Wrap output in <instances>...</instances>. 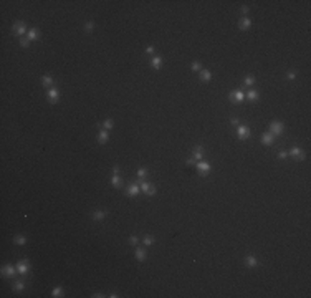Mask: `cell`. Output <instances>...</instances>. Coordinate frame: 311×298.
Returning <instances> with one entry per match:
<instances>
[{
	"label": "cell",
	"mask_w": 311,
	"mask_h": 298,
	"mask_svg": "<svg viewBox=\"0 0 311 298\" xmlns=\"http://www.w3.org/2000/svg\"><path fill=\"white\" fill-rule=\"evenodd\" d=\"M270 129H271V134H273V136H278V134L283 132V124L278 123V121H275V123H271Z\"/></svg>",
	"instance_id": "6da1fadb"
},
{
	"label": "cell",
	"mask_w": 311,
	"mask_h": 298,
	"mask_svg": "<svg viewBox=\"0 0 311 298\" xmlns=\"http://www.w3.org/2000/svg\"><path fill=\"white\" fill-rule=\"evenodd\" d=\"M28 268H30V267H28V262H26V260H22V262H18V265H17V270H18L22 275H26V273H28Z\"/></svg>",
	"instance_id": "7a4b0ae2"
},
{
	"label": "cell",
	"mask_w": 311,
	"mask_h": 298,
	"mask_svg": "<svg viewBox=\"0 0 311 298\" xmlns=\"http://www.w3.org/2000/svg\"><path fill=\"white\" fill-rule=\"evenodd\" d=\"M230 99L232 101H237V103H242L245 99V94L242 91H232L230 93Z\"/></svg>",
	"instance_id": "3957f363"
},
{
	"label": "cell",
	"mask_w": 311,
	"mask_h": 298,
	"mask_svg": "<svg viewBox=\"0 0 311 298\" xmlns=\"http://www.w3.org/2000/svg\"><path fill=\"white\" fill-rule=\"evenodd\" d=\"M248 134H250V129H248L247 126H240V128H238V138L240 139L248 138Z\"/></svg>",
	"instance_id": "277c9868"
},
{
	"label": "cell",
	"mask_w": 311,
	"mask_h": 298,
	"mask_svg": "<svg viewBox=\"0 0 311 298\" xmlns=\"http://www.w3.org/2000/svg\"><path fill=\"white\" fill-rule=\"evenodd\" d=\"M139 191H141V187L138 184H131L127 187V195H138Z\"/></svg>",
	"instance_id": "5b68a950"
},
{
	"label": "cell",
	"mask_w": 311,
	"mask_h": 298,
	"mask_svg": "<svg viewBox=\"0 0 311 298\" xmlns=\"http://www.w3.org/2000/svg\"><path fill=\"white\" fill-rule=\"evenodd\" d=\"M273 139H275V136H273L271 132H266V134H263V136H262V143H263V144H266V146H270L271 143H273Z\"/></svg>",
	"instance_id": "8992f818"
},
{
	"label": "cell",
	"mask_w": 311,
	"mask_h": 298,
	"mask_svg": "<svg viewBox=\"0 0 311 298\" xmlns=\"http://www.w3.org/2000/svg\"><path fill=\"white\" fill-rule=\"evenodd\" d=\"M15 33H17V35H20V37H22V35H25V33H26L25 23H22V22H20V23H17V25H15Z\"/></svg>",
	"instance_id": "52a82bcc"
},
{
	"label": "cell",
	"mask_w": 311,
	"mask_h": 298,
	"mask_svg": "<svg viewBox=\"0 0 311 298\" xmlns=\"http://www.w3.org/2000/svg\"><path fill=\"white\" fill-rule=\"evenodd\" d=\"M290 154H291V156H295L296 159H303V157H304V156H303V152H301V149H299L298 146H295V147H291Z\"/></svg>",
	"instance_id": "ba28073f"
},
{
	"label": "cell",
	"mask_w": 311,
	"mask_h": 298,
	"mask_svg": "<svg viewBox=\"0 0 311 298\" xmlns=\"http://www.w3.org/2000/svg\"><path fill=\"white\" fill-rule=\"evenodd\" d=\"M197 169L202 172V174H205V172L210 171V164H209V162H197Z\"/></svg>",
	"instance_id": "9c48e42d"
},
{
	"label": "cell",
	"mask_w": 311,
	"mask_h": 298,
	"mask_svg": "<svg viewBox=\"0 0 311 298\" xmlns=\"http://www.w3.org/2000/svg\"><path fill=\"white\" fill-rule=\"evenodd\" d=\"M46 96H48V101H51V103H55V101L58 99V91H56V90H48V93H46Z\"/></svg>",
	"instance_id": "30bf717a"
},
{
	"label": "cell",
	"mask_w": 311,
	"mask_h": 298,
	"mask_svg": "<svg viewBox=\"0 0 311 298\" xmlns=\"http://www.w3.org/2000/svg\"><path fill=\"white\" fill-rule=\"evenodd\" d=\"M200 79H202V81H210L212 73L209 71V70H202V71H200Z\"/></svg>",
	"instance_id": "8fae6325"
},
{
	"label": "cell",
	"mask_w": 311,
	"mask_h": 298,
	"mask_svg": "<svg viewBox=\"0 0 311 298\" xmlns=\"http://www.w3.org/2000/svg\"><path fill=\"white\" fill-rule=\"evenodd\" d=\"M13 273H15V267H13V265H5V267H3V275L12 277Z\"/></svg>",
	"instance_id": "7c38bea8"
},
{
	"label": "cell",
	"mask_w": 311,
	"mask_h": 298,
	"mask_svg": "<svg viewBox=\"0 0 311 298\" xmlns=\"http://www.w3.org/2000/svg\"><path fill=\"white\" fill-rule=\"evenodd\" d=\"M136 258H138L139 262H144L146 260V252L142 250V248H138V250H136Z\"/></svg>",
	"instance_id": "4fadbf2b"
},
{
	"label": "cell",
	"mask_w": 311,
	"mask_h": 298,
	"mask_svg": "<svg viewBox=\"0 0 311 298\" xmlns=\"http://www.w3.org/2000/svg\"><path fill=\"white\" fill-rule=\"evenodd\" d=\"M194 159H195V161L202 159V146H197V147L194 149Z\"/></svg>",
	"instance_id": "5bb4252c"
},
{
	"label": "cell",
	"mask_w": 311,
	"mask_h": 298,
	"mask_svg": "<svg viewBox=\"0 0 311 298\" xmlns=\"http://www.w3.org/2000/svg\"><path fill=\"white\" fill-rule=\"evenodd\" d=\"M245 262H247V265H248V267H257V263H258V262H257V258L253 257V255H248Z\"/></svg>",
	"instance_id": "9a60e30c"
},
{
	"label": "cell",
	"mask_w": 311,
	"mask_h": 298,
	"mask_svg": "<svg viewBox=\"0 0 311 298\" xmlns=\"http://www.w3.org/2000/svg\"><path fill=\"white\" fill-rule=\"evenodd\" d=\"M161 61H162V60H161V56H154V58H152V61H151L152 68L159 70V68H161Z\"/></svg>",
	"instance_id": "2e32d148"
},
{
	"label": "cell",
	"mask_w": 311,
	"mask_h": 298,
	"mask_svg": "<svg viewBox=\"0 0 311 298\" xmlns=\"http://www.w3.org/2000/svg\"><path fill=\"white\" fill-rule=\"evenodd\" d=\"M104 217H106V212H103V210H96L93 214V219H94V220H103Z\"/></svg>",
	"instance_id": "e0dca14e"
},
{
	"label": "cell",
	"mask_w": 311,
	"mask_h": 298,
	"mask_svg": "<svg viewBox=\"0 0 311 298\" xmlns=\"http://www.w3.org/2000/svg\"><path fill=\"white\" fill-rule=\"evenodd\" d=\"M245 98H248L250 101H257L258 99V91H248L245 94Z\"/></svg>",
	"instance_id": "ac0fdd59"
},
{
	"label": "cell",
	"mask_w": 311,
	"mask_h": 298,
	"mask_svg": "<svg viewBox=\"0 0 311 298\" xmlns=\"http://www.w3.org/2000/svg\"><path fill=\"white\" fill-rule=\"evenodd\" d=\"M37 38H38V30L37 28L28 30V40H37Z\"/></svg>",
	"instance_id": "d6986e66"
},
{
	"label": "cell",
	"mask_w": 311,
	"mask_h": 298,
	"mask_svg": "<svg viewBox=\"0 0 311 298\" xmlns=\"http://www.w3.org/2000/svg\"><path fill=\"white\" fill-rule=\"evenodd\" d=\"M250 25H251L250 18H243L242 22H240V28H242V30H247V28H250Z\"/></svg>",
	"instance_id": "ffe728a7"
},
{
	"label": "cell",
	"mask_w": 311,
	"mask_h": 298,
	"mask_svg": "<svg viewBox=\"0 0 311 298\" xmlns=\"http://www.w3.org/2000/svg\"><path fill=\"white\" fill-rule=\"evenodd\" d=\"M98 141L101 143V144H104L106 141H108V132L106 131H101L99 132V136H98Z\"/></svg>",
	"instance_id": "44dd1931"
},
{
	"label": "cell",
	"mask_w": 311,
	"mask_h": 298,
	"mask_svg": "<svg viewBox=\"0 0 311 298\" xmlns=\"http://www.w3.org/2000/svg\"><path fill=\"white\" fill-rule=\"evenodd\" d=\"M111 182H112V185H114V187H119V185H121V179H119L118 174H114V176H112Z\"/></svg>",
	"instance_id": "7402d4cb"
},
{
	"label": "cell",
	"mask_w": 311,
	"mask_h": 298,
	"mask_svg": "<svg viewBox=\"0 0 311 298\" xmlns=\"http://www.w3.org/2000/svg\"><path fill=\"white\" fill-rule=\"evenodd\" d=\"M15 244H17V245H25L26 244V238L23 237V235H18V237L15 238Z\"/></svg>",
	"instance_id": "603a6c76"
},
{
	"label": "cell",
	"mask_w": 311,
	"mask_h": 298,
	"mask_svg": "<svg viewBox=\"0 0 311 298\" xmlns=\"http://www.w3.org/2000/svg\"><path fill=\"white\" fill-rule=\"evenodd\" d=\"M41 81H43V85H45V86H50V85L53 83L51 76H43V79H41Z\"/></svg>",
	"instance_id": "cb8c5ba5"
},
{
	"label": "cell",
	"mask_w": 311,
	"mask_h": 298,
	"mask_svg": "<svg viewBox=\"0 0 311 298\" xmlns=\"http://www.w3.org/2000/svg\"><path fill=\"white\" fill-rule=\"evenodd\" d=\"M253 83H255V78H253V76H247V78H245V85L251 86Z\"/></svg>",
	"instance_id": "d4e9b609"
},
{
	"label": "cell",
	"mask_w": 311,
	"mask_h": 298,
	"mask_svg": "<svg viewBox=\"0 0 311 298\" xmlns=\"http://www.w3.org/2000/svg\"><path fill=\"white\" fill-rule=\"evenodd\" d=\"M85 28H86V32H88V33H91V32H93V28H94V23H93V22H88Z\"/></svg>",
	"instance_id": "484cf974"
},
{
	"label": "cell",
	"mask_w": 311,
	"mask_h": 298,
	"mask_svg": "<svg viewBox=\"0 0 311 298\" xmlns=\"http://www.w3.org/2000/svg\"><path fill=\"white\" fill-rule=\"evenodd\" d=\"M103 126H104L106 129H111L112 128V119H106L104 123H103Z\"/></svg>",
	"instance_id": "4316f807"
},
{
	"label": "cell",
	"mask_w": 311,
	"mask_h": 298,
	"mask_svg": "<svg viewBox=\"0 0 311 298\" xmlns=\"http://www.w3.org/2000/svg\"><path fill=\"white\" fill-rule=\"evenodd\" d=\"M13 288H15V290H17V291H20V290H23V288H25V285L22 283V282H17V283H15V286H13Z\"/></svg>",
	"instance_id": "83f0119b"
},
{
	"label": "cell",
	"mask_w": 311,
	"mask_h": 298,
	"mask_svg": "<svg viewBox=\"0 0 311 298\" xmlns=\"http://www.w3.org/2000/svg\"><path fill=\"white\" fill-rule=\"evenodd\" d=\"M61 293H63V290H61V288H55V290H53V297L58 298V297H61Z\"/></svg>",
	"instance_id": "f1b7e54d"
},
{
	"label": "cell",
	"mask_w": 311,
	"mask_h": 298,
	"mask_svg": "<svg viewBox=\"0 0 311 298\" xmlns=\"http://www.w3.org/2000/svg\"><path fill=\"white\" fill-rule=\"evenodd\" d=\"M141 189H142V192H147L149 191V187H151V184H147V182H142V184L139 185Z\"/></svg>",
	"instance_id": "f546056e"
},
{
	"label": "cell",
	"mask_w": 311,
	"mask_h": 298,
	"mask_svg": "<svg viewBox=\"0 0 311 298\" xmlns=\"http://www.w3.org/2000/svg\"><path fill=\"white\" fill-rule=\"evenodd\" d=\"M192 70H194V71H200V63L194 61V63H192Z\"/></svg>",
	"instance_id": "4dcf8cb0"
},
{
	"label": "cell",
	"mask_w": 311,
	"mask_h": 298,
	"mask_svg": "<svg viewBox=\"0 0 311 298\" xmlns=\"http://www.w3.org/2000/svg\"><path fill=\"white\" fill-rule=\"evenodd\" d=\"M152 242H154V238L149 237V235H147V237L144 238V245H152Z\"/></svg>",
	"instance_id": "1f68e13d"
},
{
	"label": "cell",
	"mask_w": 311,
	"mask_h": 298,
	"mask_svg": "<svg viewBox=\"0 0 311 298\" xmlns=\"http://www.w3.org/2000/svg\"><path fill=\"white\" fill-rule=\"evenodd\" d=\"M20 45H22V46H28V45H30V40H28V38H22V40H20Z\"/></svg>",
	"instance_id": "d6a6232c"
},
{
	"label": "cell",
	"mask_w": 311,
	"mask_h": 298,
	"mask_svg": "<svg viewBox=\"0 0 311 298\" xmlns=\"http://www.w3.org/2000/svg\"><path fill=\"white\" fill-rule=\"evenodd\" d=\"M146 194H147V195H154V194H156V187H152V185H151V187H149V191L146 192Z\"/></svg>",
	"instance_id": "836d02e7"
},
{
	"label": "cell",
	"mask_w": 311,
	"mask_h": 298,
	"mask_svg": "<svg viewBox=\"0 0 311 298\" xmlns=\"http://www.w3.org/2000/svg\"><path fill=\"white\" fill-rule=\"evenodd\" d=\"M129 244H131V245H136V244H138V237H136V235H132V237L129 238Z\"/></svg>",
	"instance_id": "e575fe53"
},
{
	"label": "cell",
	"mask_w": 311,
	"mask_h": 298,
	"mask_svg": "<svg viewBox=\"0 0 311 298\" xmlns=\"http://www.w3.org/2000/svg\"><path fill=\"white\" fill-rule=\"evenodd\" d=\"M138 176H139L141 179L146 177V169H139V171H138Z\"/></svg>",
	"instance_id": "d590c367"
},
{
	"label": "cell",
	"mask_w": 311,
	"mask_h": 298,
	"mask_svg": "<svg viewBox=\"0 0 311 298\" xmlns=\"http://www.w3.org/2000/svg\"><path fill=\"white\" fill-rule=\"evenodd\" d=\"M286 156H288V152H285V151H281L280 154H278V157L280 159H286Z\"/></svg>",
	"instance_id": "8d00e7d4"
},
{
	"label": "cell",
	"mask_w": 311,
	"mask_h": 298,
	"mask_svg": "<svg viewBox=\"0 0 311 298\" xmlns=\"http://www.w3.org/2000/svg\"><path fill=\"white\" fill-rule=\"evenodd\" d=\"M146 52H147V53H154V48H152V46H147V48H146Z\"/></svg>",
	"instance_id": "74e56055"
},
{
	"label": "cell",
	"mask_w": 311,
	"mask_h": 298,
	"mask_svg": "<svg viewBox=\"0 0 311 298\" xmlns=\"http://www.w3.org/2000/svg\"><path fill=\"white\" fill-rule=\"evenodd\" d=\"M286 76H288V79H295V73H288Z\"/></svg>",
	"instance_id": "f35d334b"
}]
</instances>
